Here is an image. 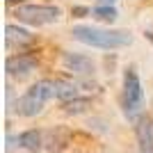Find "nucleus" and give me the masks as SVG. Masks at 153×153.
I'll list each match as a JSON object with an SVG mask.
<instances>
[{
    "label": "nucleus",
    "mask_w": 153,
    "mask_h": 153,
    "mask_svg": "<svg viewBox=\"0 0 153 153\" xmlns=\"http://www.w3.org/2000/svg\"><path fill=\"white\" fill-rule=\"evenodd\" d=\"M71 37L91 48L101 51H117L133 44V37L123 30H108V27H94V25H73Z\"/></svg>",
    "instance_id": "f257e3e1"
},
{
    "label": "nucleus",
    "mask_w": 153,
    "mask_h": 153,
    "mask_svg": "<svg viewBox=\"0 0 153 153\" xmlns=\"http://www.w3.org/2000/svg\"><path fill=\"white\" fill-rule=\"evenodd\" d=\"M51 98H57V80H48V78L37 80V82L16 101V114L27 117V119L41 114L44 108H46V103L51 101Z\"/></svg>",
    "instance_id": "f03ea898"
},
{
    "label": "nucleus",
    "mask_w": 153,
    "mask_h": 153,
    "mask_svg": "<svg viewBox=\"0 0 153 153\" xmlns=\"http://www.w3.org/2000/svg\"><path fill=\"white\" fill-rule=\"evenodd\" d=\"M121 108L126 119L137 121L144 108V89H142V80L135 66H128L123 71V91H121Z\"/></svg>",
    "instance_id": "7ed1b4c3"
},
{
    "label": "nucleus",
    "mask_w": 153,
    "mask_h": 153,
    "mask_svg": "<svg viewBox=\"0 0 153 153\" xmlns=\"http://www.w3.org/2000/svg\"><path fill=\"white\" fill-rule=\"evenodd\" d=\"M14 16H16L21 23L41 27V25L57 23L59 16H62V9H59L57 5H19L14 9Z\"/></svg>",
    "instance_id": "20e7f679"
},
{
    "label": "nucleus",
    "mask_w": 153,
    "mask_h": 153,
    "mask_svg": "<svg viewBox=\"0 0 153 153\" xmlns=\"http://www.w3.org/2000/svg\"><path fill=\"white\" fill-rule=\"evenodd\" d=\"M62 66H64V71H69L73 76H82V78H89V76L96 73L94 59L82 55V53H64L62 55Z\"/></svg>",
    "instance_id": "39448f33"
},
{
    "label": "nucleus",
    "mask_w": 153,
    "mask_h": 153,
    "mask_svg": "<svg viewBox=\"0 0 153 153\" xmlns=\"http://www.w3.org/2000/svg\"><path fill=\"white\" fill-rule=\"evenodd\" d=\"M7 66V73L9 78H16V80H23L32 73V71H37V59L32 57V55H25V53H19V55H9L5 62Z\"/></svg>",
    "instance_id": "423d86ee"
},
{
    "label": "nucleus",
    "mask_w": 153,
    "mask_h": 153,
    "mask_svg": "<svg viewBox=\"0 0 153 153\" xmlns=\"http://www.w3.org/2000/svg\"><path fill=\"white\" fill-rule=\"evenodd\" d=\"M135 137H137V151L140 153H153V119L140 117L135 123Z\"/></svg>",
    "instance_id": "0eeeda50"
},
{
    "label": "nucleus",
    "mask_w": 153,
    "mask_h": 153,
    "mask_svg": "<svg viewBox=\"0 0 153 153\" xmlns=\"http://www.w3.org/2000/svg\"><path fill=\"white\" fill-rule=\"evenodd\" d=\"M16 142H19V146L23 149V151L27 153H37L44 149V133L41 130H34V128H30V130H23V133L16 137Z\"/></svg>",
    "instance_id": "6e6552de"
},
{
    "label": "nucleus",
    "mask_w": 153,
    "mask_h": 153,
    "mask_svg": "<svg viewBox=\"0 0 153 153\" xmlns=\"http://www.w3.org/2000/svg\"><path fill=\"white\" fill-rule=\"evenodd\" d=\"M5 37H7V46L9 48H23V46H27V44H32V34L27 30H23V27H19V25H7L5 27Z\"/></svg>",
    "instance_id": "1a4fd4ad"
},
{
    "label": "nucleus",
    "mask_w": 153,
    "mask_h": 153,
    "mask_svg": "<svg viewBox=\"0 0 153 153\" xmlns=\"http://www.w3.org/2000/svg\"><path fill=\"white\" fill-rule=\"evenodd\" d=\"M89 16H94L98 23H108L110 25V23H114V21L119 19V12H117L114 5H96Z\"/></svg>",
    "instance_id": "9d476101"
},
{
    "label": "nucleus",
    "mask_w": 153,
    "mask_h": 153,
    "mask_svg": "<svg viewBox=\"0 0 153 153\" xmlns=\"http://www.w3.org/2000/svg\"><path fill=\"white\" fill-rule=\"evenodd\" d=\"M89 108H91V101H89V98H82V96L62 103V110L66 112V114H82V112H87Z\"/></svg>",
    "instance_id": "9b49d317"
},
{
    "label": "nucleus",
    "mask_w": 153,
    "mask_h": 153,
    "mask_svg": "<svg viewBox=\"0 0 153 153\" xmlns=\"http://www.w3.org/2000/svg\"><path fill=\"white\" fill-rule=\"evenodd\" d=\"M71 98H78V82H66V80H57V101L66 103Z\"/></svg>",
    "instance_id": "f8f14e48"
},
{
    "label": "nucleus",
    "mask_w": 153,
    "mask_h": 153,
    "mask_svg": "<svg viewBox=\"0 0 153 153\" xmlns=\"http://www.w3.org/2000/svg\"><path fill=\"white\" fill-rule=\"evenodd\" d=\"M71 14H73V16H82V14H91V9H87V7H73Z\"/></svg>",
    "instance_id": "ddd939ff"
},
{
    "label": "nucleus",
    "mask_w": 153,
    "mask_h": 153,
    "mask_svg": "<svg viewBox=\"0 0 153 153\" xmlns=\"http://www.w3.org/2000/svg\"><path fill=\"white\" fill-rule=\"evenodd\" d=\"M144 37H146L149 41H151V44H153V25H151V27H146V30H144Z\"/></svg>",
    "instance_id": "4468645a"
},
{
    "label": "nucleus",
    "mask_w": 153,
    "mask_h": 153,
    "mask_svg": "<svg viewBox=\"0 0 153 153\" xmlns=\"http://www.w3.org/2000/svg\"><path fill=\"white\" fill-rule=\"evenodd\" d=\"M117 0H98V5H114Z\"/></svg>",
    "instance_id": "2eb2a0df"
}]
</instances>
